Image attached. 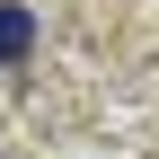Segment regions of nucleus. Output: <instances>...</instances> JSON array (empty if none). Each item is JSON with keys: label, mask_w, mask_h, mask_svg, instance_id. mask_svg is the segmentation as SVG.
I'll list each match as a JSON object with an SVG mask.
<instances>
[{"label": "nucleus", "mask_w": 159, "mask_h": 159, "mask_svg": "<svg viewBox=\"0 0 159 159\" xmlns=\"http://www.w3.org/2000/svg\"><path fill=\"white\" fill-rule=\"evenodd\" d=\"M35 44H44V18H35V0H0V71L35 62Z\"/></svg>", "instance_id": "1"}]
</instances>
